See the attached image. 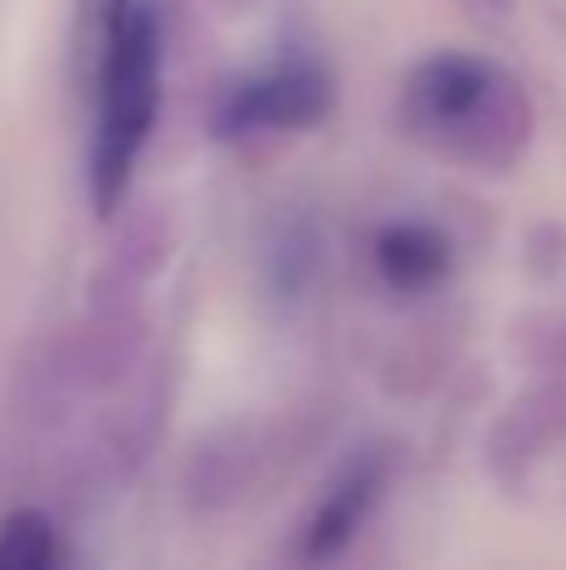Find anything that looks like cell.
I'll return each mask as SVG.
<instances>
[{"label":"cell","instance_id":"cell-1","mask_svg":"<svg viewBox=\"0 0 566 570\" xmlns=\"http://www.w3.org/2000/svg\"><path fill=\"white\" fill-rule=\"evenodd\" d=\"M80 36L96 90L90 136V196L110 216L156 126L160 106V36L146 0H80Z\"/></svg>","mask_w":566,"mask_h":570},{"label":"cell","instance_id":"cell-2","mask_svg":"<svg viewBox=\"0 0 566 570\" xmlns=\"http://www.w3.org/2000/svg\"><path fill=\"white\" fill-rule=\"evenodd\" d=\"M407 126L437 156L501 170L521 156L531 110L501 66L477 56H437L407 86Z\"/></svg>","mask_w":566,"mask_h":570},{"label":"cell","instance_id":"cell-3","mask_svg":"<svg viewBox=\"0 0 566 570\" xmlns=\"http://www.w3.org/2000/svg\"><path fill=\"white\" fill-rule=\"evenodd\" d=\"M321 110H326V76L311 66H281L261 80H246V86L231 96L226 130L301 126V120L321 116Z\"/></svg>","mask_w":566,"mask_h":570},{"label":"cell","instance_id":"cell-4","mask_svg":"<svg viewBox=\"0 0 566 570\" xmlns=\"http://www.w3.org/2000/svg\"><path fill=\"white\" fill-rule=\"evenodd\" d=\"M377 485L381 481H377L371 465H351V471L331 485L326 501H321L316 521L306 525V556H331L336 551V546L357 531V521L367 515V505L377 501Z\"/></svg>","mask_w":566,"mask_h":570},{"label":"cell","instance_id":"cell-5","mask_svg":"<svg viewBox=\"0 0 566 570\" xmlns=\"http://www.w3.org/2000/svg\"><path fill=\"white\" fill-rule=\"evenodd\" d=\"M377 256L391 285H427L447 271V240L421 226H397L381 236Z\"/></svg>","mask_w":566,"mask_h":570},{"label":"cell","instance_id":"cell-6","mask_svg":"<svg viewBox=\"0 0 566 570\" xmlns=\"http://www.w3.org/2000/svg\"><path fill=\"white\" fill-rule=\"evenodd\" d=\"M56 556H60L56 531H50V521H40V515L26 511L0 525V570H40L56 561Z\"/></svg>","mask_w":566,"mask_h":570}]
</instances>
